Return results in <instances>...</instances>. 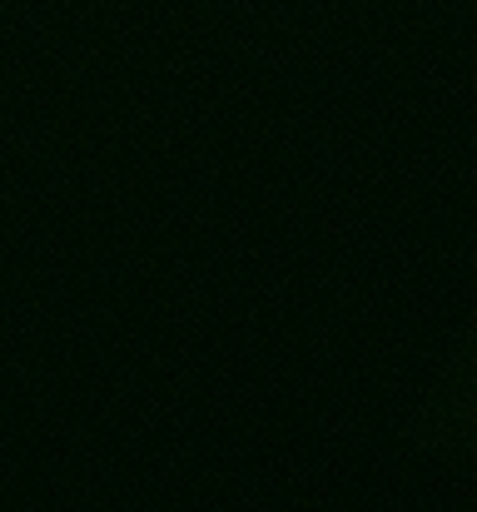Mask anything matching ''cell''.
Listing matches in <instances>:
<instances>
[{"instance_id":"cell-1","label":"cell","mask_w":477,"mask_h":512,"mask_svg":"<svg viewBox=\"0 0 477 512\" xmlns=\"http://www.w3.org/2000/svg\"><path fill=\"white\" fill-rule=\"evenodd\" d=\"M408 438L433 468L477 483V314L458 329L443 368L418 398Z\"/></svg>"}]
</instances>
